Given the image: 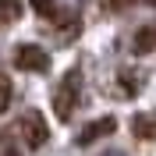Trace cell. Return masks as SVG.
Returning <instances> with one entry per match:
<instances>
[{"mask_svg": "<svg viewBox=\"0 0 156 156\" xmlns=\"http://www.w3.org/2000/svg\"><path fill=\"white\" fill-rule=\"evenodd\" d=\"M78 92H82V71L71 68L68 75L57 82V89H53V114H57L60 121H71V114H75V107H78Z\"/></svg>", "mask_w": 156, "mask_h": 156, "instance_id": "1", "label": "cell"}, {"mask_svg": "<svg viewBox=\"0 0 156 156\" xmlns=\"http://www.w3.org/2000/svg\"><path fill=\"white\" fill-rule=\"evenodd\" d=\"M46 135H50V131H46V121H43L39 110H25V114L18 117V138H21L29 149H43Z\"/></svg>", "mask_w": 156, "mask_h": 156, "instance_id": "2", "label": "cell"}, {"mask_svg": "<svg viewBox=\"0 0 156 156\" xmlns=\"http://www.w3.org/2000/svg\"><path fill=\"white\" fill-rule=\"evenodd\" d=\"M14 68L43 75V71H50V53L43 46H36V43H18L14 46Z\"/></svg>", "mask_w": 156, "mask_h": 156, "instance_id": "3", "label": "cell"}, {"mask_svg": "<svg viewBox=\"0 0 156 156\" xmlns=\"http://www.w3.org/2000/svg\"><path fill=\"white\" fill-rule=\"evenodd\" d=\"M114 131H117V117H110V114H107V117H96V121H89V124L75 135V142H78V146H92L96 138L114 135Z\"/></svg>", "mask_w": 156, "mask_h": 156, "instance_id": "4", "label": "cell"}, {"mask_svg": "<svg viewBox=\"0 0 156 156\" xmlns=\"http://www.w3.org/2000/svg\"><path fill=\"white\" fill-rule=\"evenodd\" d=\"M131 131H135L138 138H146V142H153V138H156V110H146V114H135V117H131Z\"/></svg>", "mask_w": 156, "mask_h": 156, "instance_id": "5", "label": "cell"}, {"mask_svg": "<svg viewBox=\"0 0 156 156\" xmlns=\"http://www.w3.org/2000/svg\"><path fill=\"white\" fill-rule=\"evenodd\" d=\"M131 50H135V53H153V50H156V21H146V25L135 32Z\"/></svg>", "mask_w": 156, "mask_h": 156, "instance_id": "6", "label": "cell"}, {"mask_svg": "<svg viewBox=\"0 0 156 156\" xmlns=\"http://www.w3.org/2000/svg\"><path fill=\"white\" fill-rule=\"evenodd\" d=\"M18 14H21V0H0V29L18 21Z\"/></svg>", "mask_w": 156, "mask_h": 156, "instance_id": "7", "label": "cell"}, {"mask_svg": "<svg viewBox=\"0 0 156 156\" xmlns=\"http://www.w3.org/2000/svg\"><path fill=\"white\" fill-rule=\"evenodd\" d=\"M121 96H135L138 92V85H142V82H138V75H131V71H121Z\"/></svg>", "mask_w": 156, "mask_h": 156, "instance_id": "8", "label": "cell"}, {"mask_svg": "<svg viewBox=\"0 0 156 156\" xmlns=\"http://www.w3.org/2000/svg\"><path fill=\"white\" fill-rule=\"evenodd\" d=\"M0 149H4V156H18V142H14V131H0Z\"/></svg>", "mask_w": 156, "mask_h": 156, "instance_id": "9", "label": "cell"}, {"mask_svg": "<svg viewBox=\"0 0 156 156\" xmlns=\"http://www.w3.org/2000/svg\"><path fill=\"white\" fill-rule=\"evenodd\" d=\"M32 7H36V14H43V18H53V14H57V0H32Z\"/></svg>", "mask_w": 156, "mask_h": 156, "instance_id": "10", "label": "cell"}, {"mask_svg": "<svg viewBox=\"0 0 156 156\" xmlns=\"http://www.w3.org/2000/svg\"><path fill=\"white\" fill-rule=\"evenodd\" d=\"M11 107V78L7 75H0V114Z\"/></svg>", "mask_w": 156, "mask_h": 156, "instance_id": "11", "label": "cell"}, {"mask_svg": "<svg viewBox=\"0 0 156 156\" xmlns=\"http://www.w3.org/2000/svg\"><path fill=\"white\" fill-rule=\"evenodd\" d=\"M107 4H110V7H114V11H124L128 4H131V0H107Z\"/></svg>", "mask_w": 156, "mask_h": 156, "instance_id": "12", "label": "cell"}, {"mask_svg": "<svg viewBox=\"0 0 156 156\" xmlns=\"http://www.w3.org/2000/svg\"><path fill=\"white\" fill-rule=\"evenodd\" d=\"M107 156H124V153H117V149H114V153H107Z\"/></svg>", "mask_w": 156, "mask_h": 156, "instance_id": "13", "label": "cell"}, {"mask_svg": "<svg viewBox=\"0 0 156 156\" xmlns=\"http://www.w3.org/2000/svg\"><path fill=\"white\" fill-rule=\"evenodd\" d=\"M146 4H149V7H156V0H146Z\"/></svg>", "mask_w": 156, "mask_h": 156, "instance_id": "14", "label": "cell"}]
</instances>
